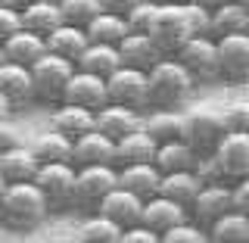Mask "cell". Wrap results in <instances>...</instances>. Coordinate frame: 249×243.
I'll return each instance as SVG.
<instances>
[{"instance_id":"2e32d148","label":"cell","mask_w":249,"mask_h":243,"mask_svg":"<svg viewBox=\"0 0 249 243\" xmlns=\"http://www.w3.org/2000/svg\"><path fill=\"white\" fill-rule=\"evenodd\" d=\"M72 166H97V162H103V166H112L115 162V144L109 137H103L100 131H88V134L75 137L72 140ZM115 168V166H112Z\"/></svg>"},{"instance_id":"836d02e7","label":"cell","mask_w":249,"mask_h":243,"mask_svg":"<svg viewBox=\"0 0 249 243\" xmlns=\"http://www.w3.org/2000/svg\"><path fill=\"white\" fill-rule=\"evenodd\" d=\"M28 150L37 162H69L72 159V140L66 134H59V131L47 128L44 134L35 137V144H31Z\"/></svg>"},{"instance_id":"ee69618b","label":"cell","mask_w":249,"mask_h":243,"mask_svg":"<svg viewBox=\"0 0 249 243\" xmlns=\"http://www.w3.org/2000/svg\"><path fill=\"white\" fill-rule=\"evenodd\" d=\"M16 144H19V131H16L6 119H0V153L10 150V147H16Z\"/></svg>"},{"instance_id":"681fc988","label":"cell","mask_w":249,"mask_h":243,"mask_svg":"<svg viewBox=\"0 0 249 243\" xmlns=\"http://www.w3.org/2000/svg\"><path fill=\"white\" fill-rule=\"evenodd\" d=\"M0 6H16V0H0Z\"/></svg>"},{"instance_id":"5b68a950","label":"cell","mask_w":249,"mask_h":243,"mask_svg":"<svg viewBox=\"0 0 249 243\" xmlns=\"http://www.w3.org/2000/svg\"><path fill=\"white\" fill-rule=\"evenodd\" d=\"M146 35L153 37V44L165 56H175V50L193 35L184 3H156V13H153V22H150Z\"/></svg>"},{"instance_id":"60d3db41","label":"cell","mask_w":249,"mask_h":243,"mask_svg":"<svg viewBox=\"0 0 249 243\" xmlns=\"http://www.w3.org/2000/svg\"><path fill=\"white\" fill-rule=\"evenodd\" d=\"M119 243H159V234H153L146 224H131V228H124L122 231V237H119Z\"/></svg>"},{"instance_id":"8d00e7d4","label":"cell","mask_w":249,"mask_h":243,"mask_svg":"<svg viewBox=\"0 0 249 243\" xmlns=\"http://www.w3.org/2000/svg\"><path fill=\"white\" fill-rule=\"evenodd\" d=\"M159 243H209V237H206V231H202L196 222L181 218V222H175L168 231L159 234Z\"/></svg>"},{"instance_id":"7bdbcfd3","label":"cell","mask_w":249,"mask_h":243,"mask_svg":"<svg viewBox=\"0 0 249 243\" xmlns=\"http://www.w3.org/2000/svg\"><path fill=\"white\" fill-rule=\"evenodd\" d=\"M184 10H187V19H190L193 35H209V13L199 10V6H193V3H184Z\"/></svg>"},{"instance_id":"4316f807","label":"cell","mask_w":249,"mask_h":243,"mask_svg":"<svg viewBox=\"0 0 249 243\" xmlns=\"http://www.w3.org/2000/svg\"><path fill=\"white\" fill-rule=\"evenodd\" d=\"M202 181L196 178V171L193 168H181V171H168V175L159 178V193L162 197H168L171 203H178V206H190L193 197L199 193Z\"/></svg>"},{"instance_id":"277c9868","label":"cell","mask_w":249,"mask_h":243,"mask_svg":"<svg viewBox=\"0 0 249 243\" xmlns=\"http://www.w3.org/2000/svg\"><path fill=\"white\" fill-rule=\"evenodd\" d=\"M31 181L41 190L50 212L72 209V197H75V166L72 162H37V171Z\"/></svg>"},{"instance_id":"f35d334b","label":"cell","mask_w":249,"mask_h":243,"mask_svg":"<svg viewBox=\"0 0 249 243\" xmlns=\"http://www.w3.org/2000/svg\"><path fill=\"white\" fill-rule=\"evenodd\" d=\"M224 131H249V103H231L221 109Z\"/></svg>"},{"instance_id":"ffe728a7","label":"cell","mask_w":249,"mask_h":243,"mask_svg":"<svg viewBox=\"0 0 249 243\" xmlns=\"http://www.w3.org/2000/svg\"><path fill=\"white\" fill-rule=\"evenodd\" d=\"M140 128H143L156 144L184 140V112L181 109H153V112L140 115Z\"/></svg>"},{"instance_id":"ba28073f","label":"cell","mask_w":249,"mask_h":243,"mask_svg":"<svg viewBox=\"0 0 249 243\" xmlns=\"http://www.w3.org/2000/svg\"><path fill=\"white\" fill-rule=\"evenodd\" d=\"M175 59L187 69L193 84H209L218 78V59H215V37L209 35H190L175 50Z\"/></svg>"},{"instance_id":"8fae6325","label":"cell","mask_w":249,"mask_h":243,"mask_svg":"<svg viewBox=\"0 0 249 243\" xmlns=\"http://www.w3.org/2000/svg\"><path fill=\"white\" fill-rule=\"evenodd\" d=\"M119 184V175H115L112 166H78L75 168V197H72V206H81V209H97L100 200L106 197L112 187Z\"/></svg>"},{"instance_id":"8992f818","label":"cell","mask_w":249,"mask_h":243,"mask_svg":"<svg viewBox=\"0 0 249 243\" xmlns=\"http://www.w3.org/2000/svg\"><path fill=\"white\" fill-rule=\"evenodd\" d=\"M224 137V122L221 109L215 106H199L184 112V144L196 156H212L215 144Z\"/></svg>"},{"instance_id":"52a82bcc","label":"cell","mask_w":249,"mask_h":243,"mask_svg":"<svg viewBox=\"0 0 249 243\" xmlns=\"http://www.w3.org/2000/svg\"><path fill=\"white\" fill-rule=\"evenodd\" d=\"M215 59H218V78L228 84H246L249 81V31L215 37Z\"/></svg>"},{"instance_id":"5bb4252c","label":"cell","mask_w":249,"mask_h":243,"mask_svg":"<svg viewBox=\"0 0 249 243\" xmlns=\"http://www.w3.org/2000/svg\"><path fill=\"white\" fill-rule=\"evenodd\" d=\"M140 206H143V200L134 197L131 190H124V187L115 184L112 190L106 193L103 200H100V206L93 209V212H100V215H106L109 222H115L119 228H131V224H137L140 222Z\"/></svg>"},{"instance_id":"7dc6e473","label":"cell","mask_w":249,"mask_h":243,"mask_svg":"<svg viewBox=\"0 0 249 243\" xmlns=\"http://www.w3.org/2000/svg\"><path fill=\"white\" fill-rule=\"evenodd\" d=\"M10 112H13V106H10V100L0 93V119H10Z\"/></svg>"},{"instance_id":"e575fe53","label":"cell","mask_w":249,"mask_h":243,"mask_svg":"<svg viewBox=\"0 0 249 243\" xmlns=\"http://www.w3.org/2000/svg\"><path fill=\"white\" fill-rule=\"evenodd\" d=\"M119 237H122V228L100 212L88 215L75 231V240H81V243H119Z\"/></svg>"},{"instance_id":"484cf974","label":"cell","mask_w":249,"mask_h":243,"mask_svg":"<svg viewBox=\"0 0 249 243\" xmlns=\"http://www.w3.org/2000/svg\"><path fill=\"white\" fill-rule=\"evenodd\" d=\"M119 66H122L119 47H112V44H93V41H88V47H84V50L78 53V59H75V69L90 72V75H100V78H106L112 69H119Z\"/></svg>"},{"instance_id":"d590c367","label":"cell","mask_w":249,"mask_h":243,"mask_svg":"<svg viewBox=\"0 0 249 243\" xmlns=\"http://www.w3.org/2000/svg\"><path fill=\"white\" fill-rule=\"evenodd\" d=\"M56 6H59L62 22L78 25V28H84L93 16L103 10V6H100V0H56Z\"/></svg>"},{"instance_id":"cb8c5ba5","label":"cell","mask_w":249,"mask_h":243,"mask_svg":"<svg viewBox=\"0 0 249 243\" xmlns=\"http://www.w3.org/2000/svg\"><path fill=\"white\" fill-rule=\"evenodd\" d=\"M153 153H156V140L143 128H134L124 137L115 140V162L112 166L122 168V166H131V162H153Z\"/></svg>"},{"instance_id":"b9f144b4","label":"cell","mask_w":249,"mask_h":243,"mask_svg":"<svg viewBox=\"0 0 249 243\" xmlns=\"http://www.w3.org/2000/svg\"><path fill=\"white\" fill-rule=\"evenodd\" d=\"M22 22H19V6H0V41L10 37L13 31H19Z\"/></svg>"},{"instance_id":"816d5d0a","label":"cell","mask_w":249,"mask_h":243,"mask_svg":"<svg viewBox=\"0 0 249 243\" xmlns=\"http://www.w3.org/2000/svg\"><path fill=\"white\" fill-rule=\"evenodd\" d=\"M3 190H6V181H3V178H0V197H3Z\"/></svg>"},{"instance_id":"f907efd6","label":"cell","mask_w":249,"mask_h":243,"mask_svg":"<svg viewBox=\"0 0 249 243\" xmlns=\"http://www.w3.org/2000/svg\"><path fill=\"white\" fill-rule=\"evenodd\" d=\"M22 3H37V0H16V6H22Z\"/></svg>"},{"instance_id":"3957f363","label":"cell","mask_w":249,"mask_h":243,"mask_svg":"<svg viewBox=\"0 0 249 243\" xmlns=\"http://www.w3.org/2000/svg\"><path fill=\"white\" fill-rule=\"evenodd\" d=\"M75 72V62L56 56V53L47 50L44 56H37L28 66V78H31V100L44 106H56L62 100V91H66L69 75Z\"/></svg>"},{"instance_id":"6da1fadb","label":"cell","mask_w":249,"mask_h":243,"mask_svg":"<svg viewBox=\"0 0 249 243\" xmlns=\"http://www.w3.org/2000/svg\"><path fill=\"white\" fill-rule=\"evenodd\" d=\"M193 78L175 56H162L146 69V106L153 109H181L193 97Z\"/></svg>"},{"instance_id":"9c48e42d","label":"cell","mask_w":249,"mask_h":243,"mask_svg":"<svg viewBox=\"0 0 249 243\" xmlns=\"http://www.w3.org/2000/svg\"><path fill=\"white\" fill-rule=\"evenodd\" d=\"M212 162L228 184L249 178V131H224L212 150Z\"/></svg>"},{"instance_id":"44dd1931","label":"cell","mask_w":249,"mask_h":243,"mask_svg":"<svg viewBox=\"0 0 249 243\" xmlns=\"http://www.w3.org/2000/svg\"><path fill=\"white\" fill-rule=\"evenodd\" d=\"M50 128L59 131V134H66L69 140L88 134V131H93V112L84 106H72V103H56L50 106Z\"/></svg>"},{"instance_id":"1f68e13d","label":"cell","mask_w":249,"mask_h":243,"mask_svg":"<svg viewBox=\"0 0 249 243\" xmlns=\"http://www.w3.org/2000/svg\"><path fill=\"white\" fill-rule=\"evenodd\" d=\"M193 162H196V153H193L184 140H165V144H156L153 166L159 168V175L181 171V168H193Z\"/></svg>"},{"instance_id":"f6af8a7d","label":"cell","mask_w":249,"mask_h":243,"mask_svg":"<svg viewBox=\"0 0 249 243\" xmlns=\"http://www.w3.org/2000/svg\"><path fill=\"white\" fill-rule=\"evenodd\" d=\"M140 0H100V6H103L106 13H115V16H124L131 10V6H137Z\"/></svg>"},{"instance_id":"4fadbf2b","label":"cell","mask_w":249,"mask_h":243,"mask_svg":"<svg viewBox=\"0 0 249 243\" xmlns=\"http://www.w3.org/2000/svg\"><path fill=\"white\" fill-rule=\"evenodd\" d=\"M59 103L84 106V109H90V112H97V109L106 103V84H103V78L75 69V72L69 75V81H66V91H62Z\"/></svg>"},{"instance_id":"d6986e66","label":"cell","mask_w":249,"mask_h":243,"mask_svg":"<svg viewBox=\"0 0 249 243\" xmlns=\"http://www.w3.org/2000/svg\"><path fill=\"white\" fill-rule=\"evenodd\" d=\"M119 56H122L124 66H134L140 72H146V69L156 66L165 53L153 44L150 35H134V31H128V35L119 41Z\"/></svg>"},{"instance_id":"bcb514c9","label":"cell","mask_w":249,"mask_h":243,"mask_svg":"<svg viewBox=\"0 0 249 243\" xmlns=\"http://www.w3.org/2000/svg\"><path fill=\"white\" fill-rule=\"evenodd\" d=\"M187 3H193V6H199V10L212 13L215 6H221V3H224V0H187Z\"/></svg>"},{"instance_id":"db71d44e","label":"cell","mask_w":249,"mask_h":243,"mask_svg":"<svg viewBox=\"0 0 249 243\" xmlns=\"http://www.w3.org/2000/svg\"><path fill=\"white\" fill-rule=\"evenodd\" d=\"M237 3H246V6H249V0H237Z\"/></svg>"},{"instance_id":"4dcf8cb0","label":"cell","mask_w":249,"mask_h":243,"mask_svg":"<svg viewBox=\"0 0 249 243\" xmlns=\"http://www.w3.org/2000/svg\"><path fill=\"white\" fill-rule=\"evenodd\" d=\"M206 237L212 243H249V215L243 212H224L206 228Z\"/></svg>"},{"instance_id":"7402d4cb","label":"cell","mask_w":249,"mask_h":243,"mask_svg":"<svg viewBox=\"0 0 249 243\" xmlns=\"http://www.w3.org/2000/svg\"><path fill=\"white\" fill-rule=\"evenodd\" d=\"M237 31H249V6L237 3V0H224L209 13V37L221 35H237Z\"/></svg>"},{"instance_id":"f546056e","label":"cell","mask_w":249,"mask_h":243,"mask_svg":"<svg viewBox=\"0 0 249 243\" xmlns=\"http://www.w3.org/2000/svg\"><path fill=\"white\" fill-rule=\"evenodd\" d=\"M44 44H47V50H50V53H56V56L69 59V62H75L78 53L88 47V35H84V28H78V25L59 22V25L44 37Z\"/></svg>"},{"instance_id":"7c38bea8","label":"cell","mask_w":249,"mask_h":243,"mask_svg":"<svg viewBox=\"0 0 249 243\" xmlns=\"http://www.w3.org/2000/svg\"><path fill=\"white\" fill-rule=\"evenodd\" d=\"M224 212H231V184L228 181H212V184H202L199 193L193 197V203L187 206V218L196 222L202 231L221 218Z\"/></svg>"},{"instance_id":"d4e9b609","label":"cell","mask_w":249,"mask_h":243,"mask_svg":"<svg viewBox=\"0 0 249 243\" xmlns=\"http://www.w3.org/2000/svg\"><path fill=\"white\" fill-rule=\"evenodd\" d=\"M19 22L25 31H35V35L47 37L53 28L62 22L56 0H37V3H22L19 6Z\"/></svg>"},{"instance_id":"e0dca14e","label":"cell","mask_w":249,"mask_h":243,"mask_svg":"<svg viewBox=\"0 0 249 243\" xmlns=\"http://www.w3.org/2000/svg\"><path fill=\"white\" fill-rule=\"evenodd\" d=\"M187 218V209L178 206V203H171L168 197H162V193H153L150 200H143V206H140V224H146L153 234H162L168 231L175 222H181Z\"/></svg>"},{"instance_id":"ab89813d","label":"cell","mask_w":249,"mask_h":243,"mask_svg":"<svg viewBox=\"0 0 249 243\" xmlns=\"http://www.w3.org/2000/svg\"><path fill=\"white\" fill-rule=\"evenodd\" d=\"M231 209H233V212L249 215V178L231 181Z\"/></svg>"},{"instance_id":"f5cc1de1","label":"cell","mask_w":249,"mask_h":243,"mask_svg":"<svg viewBox=\"0 0 249 243\" xmlns=\"http://www.w3.org/2000/svg\"><path fill=\"white\" fill-rule=\"evenodd\" d=\"M0 62H3V47H0Z\"/></svg>"},{"instance_id":"7a4b0ae2","label":"cell","mask_w":249,"mask_h":243,"mask_svg":"<svg viewBox=\"0 0 249 243\" xmlns=\"http://www.w3.org/2000/svg\"><path fill=\"white\" fill-rule=\"evenodd\" d=\"M47 215H50V209H47V203L41 197V190L35 187V181L6 184L3 197H0V222L6 228L35 231Z\"/></svg>"},{"instance_id":"74e56055","label":"cell","mask_w":249,"mask_h":243,"mask_svg":"<svg viewBox=\"0 0 249 243\" xmlns=\"http://www.w3.org/2000/svg\"><path fill=\"white\" fill-rule=\"evenodd\" d=\"M153 13H156L153 0H140L137 6H131V10L124 13V25H128V31L146 35V31H150V22H153Z\"/></svg>"},{"instance_id":"d6a6232c","label":"cell","mask_w":249,"mask_h":243,"mask_svg":"<svg viewBox=\"0 0 249 243\" xmlns=\"http://www.w3.org/2000/svg\"><path fill=\"white\" fill-rule=\"evenodd\" d=\"M84 35H88V41H93V44H112V47H119V41L128 35V25H124V16L100 10L88 25H84Z\"/></svg>"},{"instance_id":"30bf717a","label":"cell","mask_w":249,"mask_h":243,"mask_svg":"<svg viewBox=\"0 0 249 243\" xmlns=\"http://www.w3.org/2000/svg\"><path fill=\"white\" fill-rule=\"evenodd\" d=\"M106 103H119L128 109H146V72H140L134 66L112 69L106 78Z\"/></svg>"},{"instance_id":"9a60e30c","label":"cell","mask_w":249,"mask_h":243,"mask_svg":"<svg viewBox=\"0 0 249 243\" xmlns=\"http://www.w3.org/2000/svg\"><path fill=\"white\" fill-rule=\"evenodd\" d=\"M140 128V109H128L119 103H103L93 112V131H100L103 137H109L115 144L119 137H124L128 131Z\"/></svg>"},{"instance_id":"603a6c76","label":"cell","mask_w":249,"mask_h":243,"mask_svg":"<svg viewBox=\"0 0 249 243\" xmlns=\"http://www.w3.org/2000/svg\"><path fill=\"white\" fill-rule=\"evenodd\" d=\"M0 47H3V59L19 62V66H25V69H28L37 56H44V53H47L44 37L35 35V31H25V28L13 31L10 37H3V41H0Z\"/></svg>"},{"instance_id":"83f0119b","label":"cell","mask_w":249,"mask_h":243,"mask_svg":"<svg viewBox=\"0 0 249 243\" xmlns=\"http://www.w3.org/2000/svg\"><path fill=\"white\" fill-rule=\"evenodd\" d=\"M0 93L10 100V106L31 103V78H28V69L19 66V62H10V59L0 62Z\"/></svg>"},{"instance_id":"ac0fdd59","label":"cell","mask_w":249,"mask_h":243,"mask_svg":"<svg viewBox=\"0 0 249 243\" xmlns=\"http://www.w3.org/2000/svg\"><path fill=\"white\" fill-rule=\"evenodd\" d=\"M115 175H119V187L131 190L140 200H150L153 193H159V178L162 175L153 162H131V166L115 168Z\"/></svg>"},{"instance_id":"c3c4849f","label":"cell","mask_w":249,"mask_h":243,"mask_svg":"<svg viewBox=\"0 0 249 243\" xmlns=\"http://www.w3.org/2000/svg\"><path fill=\"white\" fill-rule=\"evenodd\" d=\"M153 3H187V0H153Z\"/></svg>"},{"instance_id":"f1b7e54d","label":"cell","mask_w":249,"mask_h":243,"mask_svg":"<svg viewBox=\"0 0 249 243\" xmlns=\"http://www.w3.org/2000/svg\"><path fill=\"white\" fill-rule=\"evenodd\" d=\"M37 171V159L31 156L28 147L16 144L10 150L0 153V178L6 184H19V181H31Z\"/></svg>"}]
</instances>
